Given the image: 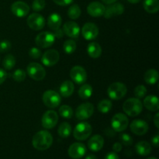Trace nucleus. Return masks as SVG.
<instances>
[{
    "mask_svg": "<svg viewBox=\"0 0 159 159\" xmlns=\"http://www.w3.org/2000/svg\"><path fill=\"white\" fill-rule=\"evenodd\" d=\"M87 53L89 56L93 58H97L102 54L101 46L96 42H91L87 47Z\"/></svg>",
    "mask_w": 159,
    "mask_h": 159,
    "instance_id": "obj_25",
    "label": "nucleus"
},
{
    "mask_svg": "<svg viewBox=\"0 0 159 159\" xmlns=\"http://www.w3.org/2000/svg\"><path fill=\"white\" fill-rule=\"evenodd\" d=\"M26 23L29 27L34 30H40L45 26V19L39 13H32L27 17Z\"/></svg>",
    "mask_w": 159,
    "mask_h": 159,
    "instance_id": "obj_10",
    "label": "nucleus"
},
{
    "mask_svg": "<svg viewBox=\"0 0 159 159\" xmlns=\"http://www.w3.org/2000/svg\"><path fill=\"white\" fill-rule=\"evenodd\" d=\"M144 106L150 111H158L159 109L158 98L156 96H148L144 99Z\"/></svg>",
    "mask_w": 159,
    "mask_h": 159,
    "instance_id": "obj_22",
    "label": "nucleus"
},
{
    "mask_svg": "<svg viewBox=\"0 0 159 159\" xmlns=\"http://www.w3.org/2000/svg\"><path fill=\"white\" fill-rule=\"evenodd\" d=\"M148 159H157V158H155V157H151V158H148Z\"/></svg>",
    "mask_w": 159,
    "mask_h": 159,
    "instance_id": "obj_52",
    "label": "nucleus"
},
{
    "mask_svg": "<svg viewBox=\"0 0 159 159\" xmlns=\"http://www.w3.org/2000/svg\"><path fill=\"white\" fill-rule=\"evenodd\" d=\"M16 65V58L12 54H7L6 57L3 58L2 61V66L4 67L5 69L11 70Z\"/></svg>",
    "mask_w": 159,
    "mask_h": 159,
    "instance_id": "obj_32",
    "label": "nucleus"
},
{
    "mask_svg": "<svg viewBox=\"0 0 159 159\" xmlns=\"http://www.w3.org/2000/svg\"><path fill=\"white\" fill-rule=\"evenodd\" d=\"M53 144V137L48 130H40L35 134L32 140L33 147L38 151L48 150Z\"/></svg>",
    "mask_w": 159,
    "mask_h": 159,
    "instance_id": "obj_1",
    "label": "nucleus"
},
{
    "mask_svg": "<svg viewBox=\"0 0 159 159\" xmlns=\"http://www.w3.org/2000/svg\"><path fill=\"white\" fill-rule=\"evenodd\" d=\"M82 34L85 40H94L99 34V28L94 23H87L82 27Z\"/></svg>",
    "mask_w": 159,
    "mask_h": 159,
    "instance_id": "obj_16",
    "label": "nucleus"
},
{
    "mask_svg": "<svg viewBox=\"0 0 159 159\" xmlns=\"http://www.w3.org/2000/svg\"><path fill=\"white\" fill-rule=\"evenodd\" d=\"M134 93V96H136V98L140 99L145 96L146 93H147V89H146V87L143 85H137V86L135 87Z\"/></svg>",
    "mask_w": 159,
    "mask_h": 159,
    "instance_id": "obj_36",
    "label": "nucleus"
},
{
    "mask_svg": "<svg viewBox=\"0 0 159 159\" xmlns=\"http://www.w3.org/2000/svg\"><path fill=\"white\" fill-rule=\"evenodd\" d=\"M11 48V43L9 40H4L0 42V52L4 53Z\"/></svg>",
    "mask_w": 159,
    "mask_h": 159,
    "instance_id": "obj_41",
    "label": "nucleus"
},
{
    "mask_svg": "<svg viewBox=\"0 0 159 159\" xmlns=\"http://www.w3.org/2000/svg\"><path fill=\"white\" fill-rule=\"evenodd\" d=\"M27 74L35 81H41L46 76V71L41 65L32 62L27 66Z\"/></svg>",
    "mask_w": 159,
    "mask_h": 159,
    "instance_id": "obj_7",
    "label": "nucleus"
},
{
    "mask_svg": "<svg viewBox=\"0 0 159 159\" xmlns=\"http://www.w3.org/2000/svg\"><path fill=\"white\" fill-rule=\"evenodd\" d=\"M7 73H6V71H4L3 69H1L0 68V85L2 84L7 79Z\"/></svg>",
    "mask_w": 159,
    "mask_h": 159,
    "instance_id": "obj_44",
    "label": "nucleus"
},
{
    "mask_svg": "<svg viewBox=\"0 0 159 159\" xmlns=\"http://www.w3.org/2000/svg\"><path fill=\"white\" fill-rule=\"evenodd\" d=\"M102 2H103L105 4H107V5H110V4H112V3H114L116 2L117 0H102Z\"/></svg>",
    "mask_w": 159,
    "mask_h": 159,
    "instance_id": "obj_49",
    "label": "nucleus"
},
{
    "mask_svg": "<svg viewBox=\"0 0 159 159\" xmlns=\"http://www.w3.org/2000/svg\"><path fill=\"white\" fill-rule=\"evenodd\" d=\"M144 82L148 85H155L158 80V72L155 69H150L144 74Z\"/></svg>",
    "mask_w": 159,
    "mask_h": 159,
    "instance_id": "obj_28",
    "label": "nucleus"
},
{
    "mask_svg": "<svg viewBox=\"0 0 159 159\" xmlns=\"http://www.w3.org/2000/svg\"><path fill=\"white\" fill-rule=\"evenodd\" d=\"M92 126L87 122H81L73 130V136L78 141H85L92 134Z\"/></svg>",
    "mask_w": 159,
    "mask_h": 159,
    "instance_id": "obj_4",
    "label": "nucleus"
},
{
    "mask_svg": "<svg viewBox=\"0 0 159 159\" xmlns=\"http://www.w3.org/2000/svg\"><path fill=\"white\" fill-rule=\"evenodd\" d=\"M129 124L128 117L124 113H116L111 120V126L116 132H122L127 128Z\"/></svg>",
    "mask_w": 159,
    "mask_h": 159,
    "instance_id": "obj_6",
    "label": "nucleus"
},
{
    "mask_svg": "<svg viewBox=\"0 0 159 159\" xmlns=\"http://www.w3.org/2000/svg\"><path fill=\"white\" fill-rule=\"evenodd\" d=\"M152 143L155 148H158L159 145V134H157L155 136H154L153 138H152Z\"/></svg>",
    "mask_w": 159,
    "mask_h": 159,
    "instance_id": "obj_46",
    "label": "nucleus"
},
{
    "mask_svg": "<svg viewBox=\"0 0 159 159\" xmlns=\"http://www.w3.org/2000/svg\"><path fill=\"white\" fill-rule=\"evenodd\" d=\"M11 11L17 17H24L30 12V6L23 1H16L11 6Z\"/></svg>",
    "mask_w": 159,
    "mask_h": 159,
    "instance_id": "obj_14",
    "label": "nucleus"
},
{
    "mask_svg": "<svg viewBox=\"0 0 159 159\" xmlns=\"http://www.w3.org/2000/svg\"><path fill=\"white\" fill-rule=\"evenodd\" d=\"M85 159H98L97 157L94 155H89L88 156L85 158Z\"/></svg>",
    "mask_w": 159,
    "mask_h": 159,
    "instance_id": "obj_50",
    "label": "nucleus"
},
{
    "mask_svg": "<svg viewBox=\"0 0 159 159\" xmlns=\"http://www.w3.org/2000/svg\"><path fill=\"white\" fill-rule=\"evenodd\" d=\"M63 32L68 37L71 38H76L79 36L80 33V27L75 22L69 21L67 22L63 26Z\"/></svg>",
    "mask_w": 159,
    "mask_h": 159,
    "instance_id": "obj_19",
    "label": "nucleus"
},
{
    "mask_svg": "<svg viewBox=\"0 0 159 159\" xmlns=\"http://www.w3.org/2000/svg\"><path fill=\"white\" fill-rule=\"evenodd\" d=\"M43 102L46 107L54 109L58 107L61 102V96L54 90H47L43 94Z\"/></svg>",
    "mask_w": 159,
    "mask_h": 159,
    "instance_id": "obj_5",
    "label": "nucleus"
},
{
    "mask_svg": "<svg viewBox=\"0 0 159 159\" xmlns=\"http://www.w3.org/2000/svg\"><path fill=\"white\" fill-rule=\"evenodd\" d=\"M106 7L99 2H93L87 7V12L93 17H100L103 16Z\"/></svg>",
    "mask_w": 159,
    "mask_h": 159,
    "instance_id": "obj_20",
    "label": "nucleus"
},
{
    "mask_svg": "<svg viewBox=\"0 0 159 159\" xmlns=\"http://www.w3.org/2000/svg\"><path fill=\"white\" fill-rule=\"evenodd\" d=\"M70 77L72 79L73 82H75L76 84L82 85V84L85 83L87 79L86 71L82 66L76 65L71 69Z\"/></svg>",
    "mask_w": 159,
    "mask_h": 159,
    "instance_id": "obj_12",
    "label": "nucleus"
},
{
    "mask_svg": "<svg viewBox=\"0 0 159 159\" xmlns=\"http://www.w3.org/2000/svg\"><path fill=\"white\" fill-rule=\"evenodd\" d=\"M76 43L72 40H68L64 43L63 49L67 54H71L76 50Z\"/></svg>",
    "mask_w": 159,
    "mask_h": 159,
    "instance_id": "obj_35",
    "label": "nucleus"
},
{
    "mask_svg": "<svg viewBox=\"0 0 159 159\" xmlns=\"http://www.w3.org/2000/svg\"><path fill=\"white\" fill-rule=\"evenodd\" d=\"M104 145V139L101 135L96 134L92 137L88 141V147L93 152H99Z\"/></svg>",
    "mask_w": 159,
    "mask_h": 159,
    "instance_id": "obj_21",
    "label": "nucleus"
},
{
    "mask_svg": "<svg viewBox=\"0 0 159 159\" xmlns=\"http://www.w3.org/2000/svg\"><path fill=\"white\" fill-rule=\"evenodd\" d=\"M55 40L54 34L51 32H41L36 37V44L40 48H48L52 46Z\"/></svg>",
    "mask_w": 159,
    "mask_h": 159,
    "instance_id": "obj_8",
    "label": "nucleus"
},
{
    "mask_svg": "<svg viewBox=\"0 0 159 159\" xmlns=\"http://www.w3.org/2000/svg\"><path fill=\"white\" fill-rule=\"evenodd\" d=\"M60 59V54L58 51L54 49L48 50L41 57V61L43 65L51 67L56 65Z\"/></svg>",
    "mask_w": 159,
    "mask_h": 159,
    "instance_id": "obj_13",
    "label": "nucleus"
},
{
    "mask_svg": "<svg viewBox=\"0 0 159 159\" xmlns=\"http://www.w3.org/2000/svg\"><path fill=\"white\" fill-rule=\"evenodd\" d=\"M59 113L63 118L71 119L73 116V110L69 106L62 105L59 109Z\"/></svg>",
    "mask_w": 159,
    "mask_h": 159,
    "instance_id": "obj_34",
    "label": "nucleus"
},
{
    "mask_svg": "<svg viewBox=\"0 0 159 159\" xmlns=\"http://www.w3.org/2000/svg\"><path fill=\"white\" fill-rule=\"evenodd\" d=\"M68 155L73 159L82 158L86 153V147L82 143L76 142L71 144L68 148Z\"/></svg>",
    "mask_w": 159,
    "mask_h": 159,
    "instance_id": "obj_15",
    "label": "nucleus"
},
{
    "mask_svg": "<svg viewBox=\"0 0 159 159\" xmlns=\"http://www.w3.org/2000/svg\"><path fill=\"white\" fill-rule=\"evenodd\" d=\"M130 130L138 136L144 135L148 130V124L142 120H134L130 125Z\"/></svg>",
    "mask_w": 159,
    "mask_h": 159,
    "instance_id": "obj_17",
    "label": "nucleus"
},
{
    "mask_svg": "<svg viewBox=\"0 0 159 159\" xmlns=\"http://www.w3.org/2000/svg\"><path fill=\"white\" fill-rule=\"evenodd\" d=\"M29 55L33 59H38L41 57V51L37 48H32L29 51Z\"/></svg>",
    "mask_w": 159,
    "mask_h": 159,
    "instance_id": "obj_40",
    "label": "nucleus"
},
{
    "mask_svg": "<svg viewBox=\"0 0 159 159\" xmlns=\"http://www.w3.org/2000/svg\"><path fill=\"white\" fill-rule=\"evenodd\" d=\"M129 2L132 3V4H136V3H138L141 2V0H127Z\"/></svg>",
    "mask_w": 159,
    "mask_h": 159,
    "instance_id": "obj_51",
    "label": "nucleus"
},
{
    "mask_svg": "<svg viewBox=\"0 0 159 159\" xmlns=\"http://www.w3.org/2000/svg\"><path fill=\"white\" fill-rule=\"evenodd\" d=\"M113 152H116V153H118V152H121V150H122V144L119 142L115 143V144L113 145Z\"/></svg>",
    "mask_w": 159,
    "mask_h": 159,
    "instance_id": "obj_45",
    "label": "nucleus"
},
{
    "mask_svg": "<svg viewBox=\"0 0 159 159\" xmlns=\"http://www.w3.org/2000/svg\"><path fill=\"white\" fill-rule=\"evenodd\" d=\"M58 121V115L54 110H48L45 112L41 119V124L45 129H52Z\"/></svg>",
    "mask_w": 159,
    "mask_h": 159,
    "instance_id": "obj_11",
    "label": "nucleus"
},
{
    "mask_svg": "<svg viewBox=\"0 0 159 159\" xmlns=\"http://www.w3.org/2000/svg\"><path fill=\"white\" fill-rule=\"evenodd\" d=\"M79 97L82 99H88L93 95V87L89 84H83L78 92Z\"/></svg>",
    "mask_w": 159,
    "mask_h": 159,
    "instance_id": "obj_29",
    "label": "nucleus"
},
{
    "mask_svg": "<svg viewBox=\"0 0 159 159\" xmlns=\"http://www.w3.org/2000/svg\"><path fill=\"white\" fill-rule=\"evenodd\" d=\"M124 7L121 3L114 2L110 4L105 9L104 16L106 19H110L114 17L115 16H119L124 13Z\"/></svg>",
    "mask_w": 159,
    "mask_h": 159,
    "instance_id": "obj_18",
    "label": "nucleus"
},
{
    "mask_svg": "<svg viewBox=\"0 0 159 159\" xmlns=\"http://www.w3.org/2000/svg\"><path fill=\"white\" fill-rule=\"evenodd\" d=\"M105 159H120V158L116 152H110L106 155Z\"/></svg>",
    "mask_w": 159,
    "mask_h": 159,
    "instance_id": "obj_47",
    "label": "nucleus"
},
{
    "mask_svg": "<svg viewBox=\"0 0 159 159\" xmlns=\"http://www.w3.org/2000/svg\"><path fill=\"white\" fill-rule=\"evenodd\" d=\"M71 127L68 123L63 122L60 124L57 130L58 135L62 138H67L71 135Z\"/></svg>",
    "mask_w": 159,
    "mask_h": 159,
    "instance_id": "obj_30",
    "label": "nucleus"
},
{
    "mask_svg": "<svg viewBox=\"0 0 159 159\" xmlns=\"http://www.w3.org/2000/svg\"><path fill=\"white\" fill-rule=\"evenodd\" d=\"M81 15V9L78 5L75 4L70 6L68 10V16L71 20H77Z\"/></svg>",
    "mask_w": 159,
    "mask_h": 159,
    "instance_id": "obj_33",
    "label": "nucleus"
},
{
    "mask_svg": "<svg viewBox=\"0 0 159 159\" xmlns=\"http://www.w3.org/2000/svg\"><path fill=\"white\" fill-rule=\"evenodd\" d=\"M52 34H54V37H57V38H62L64 36V32L61 28H58V29L53 30Z\"/></svg>",
    "mask_w": 159,
    "mask_h": 159,
    "instance_id": "obj_43",
    "label": "nucleus"
},
{
    "mask_svg": "<svg viewBox=\"0 0 159 159\" xmlns=\"http://www.w3.org/2000/svg\"><path fill=\"white\" fill-rule=\"evenodd\" d=\"M61 22V17L57 13H52L48 19V25L50 29L52 30L60 28Z\"/></svg>",
    "mask_w": 159,
    "mask_h": 159,
    "instance_id": "obj_26",
    "label": "nucleus"
},
{
    "mask_svg": "<svg viewBox=\"0 0 159 159\" xmlns=\"http://www.w3.org/2000/svg\"><path fill=\"white\" fill-rule=\"evenodd\" d=\"M137 153L141 156H147L152 152V145L145 141H139L135 146Z\"/></svg>",
    "mask_w": 159,
    "mask_h": 159,
    "instance_id": "obj_24",
    "label": "nucleus"
},
{
    "mask_svg": "<svg viewBox=\"0 0 159 159\" xmlns=\"http://www.w3.org/2000/svg\"><path fill=\"white\" fill-rule=\"evenodd\" d=\"M46 6L45 0H34L32 4V8L35 12H39V11L43 10Z\"/></svg>",
    "mask_w": 159,
    "mask_h": 159,
    "instance_id": "obj_38",
    "label": "nucleus"
},
{
    "mask_svg": "<svg viewBox=\"0 0 159 159\" xmlns=\"http://www.w3.org/2000/svg\"><path fill=\"white\" fill-rule=\"evenodd\" d=\"M143 6L146 12L149 13H156L159 10L158 0H144Z\"/></svg>",
    "mask_w": 159,
    "mask_h": 159,
    "instance_id": "obj_27",
    "label": "nucleus"
},
{
    "mask_svg": "<svg viewBox=\"0 0 159 159\" xmlns=\"http://www.w3.org/2000/svg\"><path fill=\"white\" fill-rule=\"evenodd\" d=\"M127 88L122 82L112 83L107 89V94L109 97L114 100H120L126 96Z\"/></svg>",
    "mask_w": 159,
    "mask_h": 159,
    "instance_id": "obj_3",
    "label": "nucleus"
},
{
    "mask_svg": "<svg viewBox=\"0 0 159 159\" xmlns=\"http://www.w3.org/2000/svg\"><path fill=\"white\" fill-rule=\"evenodd\" d=\"M113 104L110 100L108 99H103V100L100 101L98 104V110L102 113H107L111 110Z\"/></svg>",
    "mask_w": 159,
    "mask_h": 159,
    "instance_id": "obj_31",
    "label": "nucleus"
},
{
    "mask_svg": "<svg viewBox=\"0 0 159 159\" xmlns=\"http://www.w3.org/2000/svg\"><path fill=\"white\" fill-rule=\"evenodd\" d=\"M53 1H54V2H55L56 4L58 5V6H66L71 4L73 2V0H53Z\"/></svg>",
    "mask_w": 159,
    "mask_h": 159,
    "instance_id": "obj_42",
    "label": "nucleus"
},
{
    "mask_svg": "<svg viewBox=\"0 0 159 159\" xmlns=\"http://www.w3.org/2000/svg\"><path fill=\"white\" fill-rule=\"evenodd\" d=\"M154 123H155V125L156 126L157 128H159V113H157L155 114V117H154Z\"/></svg>",
    "mask_w": 159,
    "mask_h": 159,
    "instance_id": "obj_48",
    "label": "nucleus"
},
{
    "mask_svg": "<svg viewBox=\"0 0 159 159\" xmlns=\"http://www.w3.org/2000/svg\"><path fill=\"white\" fill-rule=\"evenodd\" d=\"M120 140L121 143L125 146H130L133 144V138L127 134H122L120 135Z\"/></svg>",
    "mask_w": 159,
    "mask_h": 159,
    "instance_id": "obj_39",
    "label": "nucleus"
},
{
    "mask_svg": "<svg viewBox=\"0 0 159 159\" xmlns=\"http://www.w3.org/2000/svg\"><path fill=\"white\" fill-rule=\"evenodd\" d=\"M26 76V73L22 69H17L12 73V77L16 82H23L25 80Z\"/></svg>",
    "mask_w": 159,
    "mask_h": 159,
    "instance_id": "obj_37",
    "label": "nucleus"
},
{
    "mask_svg": "<svg viewBox=\"0 0 159 159\" xmlns=\"http://www.w3.org/2000/svg\"><path fill=\"white\" fill-rule=\"evenodd\" d=\"M94 113V107L90 102L82 103L77 107L75 111V116L78 120H84L89 119Z\"/></svg>",
    "mask_w": 159,
    "mask_h": 159,
    "instance_id": "obj_9",
    "label": "nucleus"
},
{
    "mask_svg": "<svg viewBox=\"0 0 159 159\" xmlns=\"http://www.w3.org/2000/svg\"><path fill=\"white\" fill-rule=\"evenodd\" d=\"M123 110L129 116H137L142 112L143 104L138 98H130L124 102Z\"/></svg>",
    "mask_w": 159,
    "mask_h": 159,
    "instance_id": "obj_2",
    "label": "nucleus"
},
{
    "mask_svg": "<svg viewBox=\"0 0 159 159\" xmlns=\"http://www.w3.org/2000/svg\"><path fill=\"white\" fill-rule=\"evenodd\" d=\"M75 90V86L74 84L71 81H65L61 85L60 89H59V91H60V94L61 95V96L65 98H68L69 96H71L73 94Z\"/></svg>",
    "mask_w": 159,
    "mask_h": 159,
    "instance_id": "obj_23",
    "label": "nucleus"
}]
</instances>
